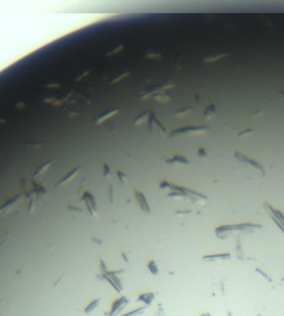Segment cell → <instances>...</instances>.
Returning <instances> with one entry per match:
<instances>
[{
  "instance_id": "6da1fadb",
  "label": "cell",
  "mask_w": 284,
  "mask_h": 316,
  "mask_svg": "<svg viewBox=\"0 0 284 316\" xmlns=\"http://www.w3.org/2000/svg\"><path fill=\"white\" fill-rule=\"evenodd\" d=\"M127 304H128L127 297L122 296V297H120L119 299H116V302L113 303V305H112V307H111L109 316H116L119 312H121V310L127 306Z\"/></svg>"
},
{
  "instance_id": "7a4b0ae2",
  "label": "cell",
  "mask_w": 284,
  "mask_h": 316,
  "mask_svg": "<svg viewBox=\"0 0 284 316\" xmlns=\"http://www.w3.org/2000/svg\"><path fill=\"white\" fill-rule=\"evenodd\" d=\"M136 200H138V202H139L140 206H141V209L143 210V211H144L147 214H149V213H150V209H149L148 203H147V201H145L143 194H142V193H140V192H136Z\"/></svg>"
},
{
  "instance_id": "3957f363",
  "label": "cell",
  "mask_w": 284,
  "mask_h": 316,
  "mask_svg": "<svg viewBox=\"0 0 284 316\" xmlns=\"http://www.w3.org/2000/svg\"><path fill=\"white\" fill-rule=\"evenodd\" d=\"M154 296H156V295H154L153 293H144V294H142V295H140V296L138 297V301H139V302L145 303L147 305H150L151 302L153 301Z\"/></svg>"
},
{
  "instance_id": "277c9868",
  "label": "cell",
  "mask_w": 284,
  "mask_h": 316,
  "mask_svg": "<svg viewBox=\"0 0 284 316\" xmlns=\"http://www.w3.org/2000/svg\"><path fill=\"white\" fill-rule=\"evenodd\" d=\"M230 254H218V255H210V256H204V261H215V260H227L230 259Z\"/></svg>"
},
{
  "instance_id": "5b68a950",
  "label": "cell",
  "mask_w": 284,
  "mask_h": 316,
  "mask_svg": "<svg viewBox=\"0 0 284 316\" xmlns=\"http://www.w3.org/2000/svg\"><path fill=\"white\" fill-rule=\"evenodd\" d=\"M145 310H147V306H142V307H139V308H136V310H131V312H129V313H125L121 316H136V315L142 314Z\"/></svg>"
},
{
  "instance_id": "8992f818",
  "label": "cell",
  "mask_w": 284,
  "mask_h": 316,
  "mask_svg": "<svg viewBox=\"0 0 284 316\" xmlns=\"http://www.w3.org/2000/svg\"><path fill=\"white\" fill-rule=\"evenodd\" d=\"M100 304V299L98 298V299H94V301H92V302L90 303V304L85 307V313H90L91 310H93L94 308H97L98 307V305Z\"/></svg>"
},
{
  "instance_id": "52a82bcc",
  "label": "cell",
  "mask_w": 284,
  "mask_h": 316,
  "mask_svg": "<svg viewBox=\"0 0 284 316\" xmlns=\"http://www.w3.org/2000/svg\"><path fill=\"white\" fill-rule=\"evenodd\" d=\"M79 170H80V169H79V168H78L77 170H73V171H72V172H70V173H69V174L67 175V176H65V179H62V180L60 181L59 185H61V184L65 183V182H67V181H69V180H70V179L72 178V176H74V175L77 174V172H78V171H79Z\"/></svg>"
},
{
  "instance_id": "ba28073f",
  "label": "cell",
  "mask_w": 284,
  "mask_h": 316,
  "mask_svg": "<svg viewBox=\"0 0 284 316\" xmlns=\"http://www.w3.org/2000/svg\"><path fill=\"white\" fill-rule=\"evenodd\" d=\"M148 268L150 270V272H151V274H153V275H156L158 274V267H156V264L153 262V261H151L150 263L148 264Z\"/></svg>"
},
{
  "instance_id": "9c48e42d",
  "label": "cell",
  "mask_w": 284,
  "mask_h": 316,
  "mask_svg": "<svg viewBox=\"0 0 284 316\" xmlns=\"http://www.w3.org/2000/svg\"><path fill=\"white\" fill-rule=\"evenodd\" d=\"M48 167H49V163H45V164H43L42 167H41V168H39V169H38V171H37V172H36V174H34V176H38V175H39V174H41V173H42L43 171H45V170L47 169V168H48Z\"/></svg>"
},
{
  "instance_id": "30bf717a",
  "label": "cell",
  "mask_w": 284,
  "mask_h": 316,
  "mask_svg": "<svg viewBox=\"0 0 284 316\" xmlns=\"http://www.w3.org/2000/svg\"><path fill=\"white\" fill-rule=\"evenodd\" d=\"M116 111H112V112H111V111H110V112H108V113H107V114H105V116H102V117H101V118H100V120H99V121H103V120H105V118H108V117L112 116V114H113V113H116ZM99 121H98V122H99Z\"/></svg>"
},
{
  "instance_id": "8fae6325",
  "label": "cell",
  "mask_w": 284,
  "mask_h": 316,
  "mask_svg": "<svg viewBox=\"0 0 284 316\" xmlns=\"http://www.w3.org/2000/svg\"><path fill=\"white\" fill-rule=\"evenodd\" d=\"M118 176H119V179L121 180V182H122V183H125V176L122 174V173L119 172V173H118Z\"/></svg>"
},
{
  "instance_id": "7c38bea8",
  "label": "cell",
  "mask_w": 284,
  "mask_h": 316,
  "mask_svg": "<svg viewBox=\"0 0 284 316\" xmlns=\"http://www.w3.org/2000/svg\"><path fill=\"white\" fill-rule=\"evenodd\" d=\"M105 176H108V175H109V170H108V167H107V165H105Z\"/></svg>"
},
{
  "instance_id": "4fadbf2b",
  "label": "cell",
  "mask_w": 284,
  "mask_h": 316,
  "mask_svg": "<svg viewBox=\"0 0 284 316\" xmlns=\"http://www.w3.org/2000/svg\"><path fill=\"white\" fill-rule=\"evenodd\" d=\"M202 316H210V314H209V313H205V314H203Z\"/></svg>"
},
{
  "instance_id": "5bb4252c",
  "label": "cell",
  "mask_w": 284,
  "mask_h": 316,
  "mask_svg": "<svg viewBox=\"0 0 284 316\" xmlns=\"http://www.w3.org/2000/svg\"><path fill=\"white\" fill-rule=\"evenodd\" d=\"M229 316H232V314H231L230 312H229Z\"/></svg>"
}]
</instances>
